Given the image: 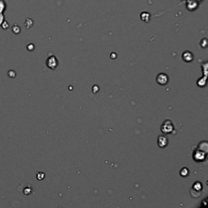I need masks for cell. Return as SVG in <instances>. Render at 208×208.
<instances>
[{
  "instance_id": "obj_4",
  "label": "cell",
  "mask_w": 208,
  "mask_h": 208,
  "mask_svg": "<svg viewBox=\"0 0 208 208\" xmlns=\"http://www.w3.org/2000/svg\"><path fill=\"white\" fill-rule=\"evenodd\" d=\"M157 141H158V145L160 148H164L168 145V140L164 135H159Z\"/></svg>"
},
{
  "instance_id": "obj_5",
  "label": "cell",
  "mask_w": 208,
  "mask_h": 208,
  "mask_svg": "<svg viewBox=\"0 0 208 208\" xmlns=\"http://www.w3.org/2000/svg\"><path fill=\"white\" fill-rule=\"evenodd\" d=\"M181 56H182L184 61L186 63H190L193 60V55L191 51H188V50L185 51Z\"/></svg>"
},
{
  "instance_id": "obj_11",
  "label": "cell",
  "mask_w": 208,
  "mask_h": 208,
  "mask_svg": "<svg viewBox=\"0 0 208 208\" xmlns=\"http://www.w3.org/2000/svg\"><path fill=\"white\" fill-rule=\"evenodd\" d=\"M33 48H34V47H33V44H29V46H28V50H33Z\"/></svg>"
},
{
  "instance_id": "obj_10",
  "label": "cell",
  "mask_w": 208,
  "mask_h": 208,
  "mask_svg": "<svg viewBox=\"0 0 208 208\" xmlns=\"http://www.w3.org/2000/svg\"><path fill=\"white\" fill-rule=\"evenodd\" d=\"M8 76L12 77V78H13V77H15L16 72H14V71H9V72H8Z\"/></svg>"
},
{
  "instance_id": "obj_6",
  "label": "cell",
  "mask_w": 208,
  "mask_h": 208,
  "mask_svg": "<svg viewBox=\"0 0 208 208\" xmlns=\"http://www.w3.org/2000/svg\"><path fill=\"white\" fill-rule=\"evenodd\" d=\"M205 157L206 153H204L203 151H200V150L196 151V153H194V154H193V159H194V160L198 162L203 161V159H205Z\"/></svg>"
},
{
  "instance_id": "obj_7",
  "label": "cell",
  "mask_w": 208,
  "mask_h": 208,
  "mask_svg": "<svg viewBox=\"0 0 208 208\" xmlns=\"http://www.w3.org/2000/svg\"><path fill=\"white\" fill-rule=\"evenodd\" d=\"M202 188H203V185H202L199 182L195 183L193 186V189H195L196 191H198V192H200V191L202 190Z\"/></svg>"
},
{
  "instance_id": "obj_1",
  "label": "cell",
  "mask_w": 208,
  "mask_h": 208,
  "mask_svg": "<svg viewBox=\"0 0 208 208\" xmlns=\"http://www.w3.org/2000/svg\"><path fill=\"white\" fill-rule=\"evenodd\" d=\"M161 131L165 134L172 133L175 131L173 123L170 120H166L161 125Z\"/></svg>"
},
{
  "instance_id": "obj_3",
  "label": "cell",
  "mask_w": 208,
  "mask_h": 208,
  "mask_svg": "<svg viewBox=\"0 0 208 208\" xmlns=\"http://www.w3.org/2000/svg\"><path fill=\"white\" fill-rule=\"evenodd\" d=\"M169 81V77L165 73H159L156 77V82L160 85H166Z\"/></svg>"
},
{
  "instance_id": "obj_9",
  "label": "cell",
  "mask_w": 208,
  "mask_h": 208,
  "mask_svg": "<svg viewBox=\"0 0 208 208\" xmlns=\"http://www.w3.org/2000/svg\"><path fill=\"white\" fill-rule=\"evenodd\" d=\"M44 176L45 174L43 172H37V178L38 180H42V179L44 178Z\"/></svg>"
},
{
  "instance_id": "obj_2",
  "label": "cell",
  "mask_w": 208,
  "mask_h": 208,
  "mask_svg": "<svg viewBox=\"0 0 208 208\" xmlns=\"http://www.w3.org/2000/svg\"><path fill=\"white\" fill-rule=\"evenodd\" d=\"M46 64H47V66L49 68L54 70L58 67L59 61H58L57 58L55 57V55H50V56L48 57V59L47 60Z\"/></svg>"
},
{
  "instance_id": "obj_8",
  "label": "cell",
  "mask_w": 208,
  "mask_h": 208,
  "mask_svg": "<svg viewBox=\"0 0 208 208\" xmlns=\"http://www.w3.org/2000/svg\"><path fill=\"white\" fill-rule=\"evenodd\" d=\"M180 173H181V175L182 176H184V177H185V176H187L189 175V170L186 168H184L181 169V171L180 172Z\"/></svg>"
}]
</instances>
